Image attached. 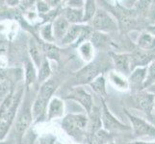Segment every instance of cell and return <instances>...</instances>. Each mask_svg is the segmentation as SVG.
Masks as SVG:
<instances>
[{
  "mask_svg": "<svg viewBox=\"0 0 155 144\" xmlns=\"http://www.w3.org/2000/svg\"><path fill=\"white\" fill-rule=\"evenodd\" d=\"M90 34H91V29L88 26L85 27V26L74 24L69 27L68 33L61 41L63 44H69L74 40H77V43H80L84 39L89 37Z\"/></svg>",
  "mask_w": 155,
  "mask_h": 144,
  "instance_id": "obj_4",
  "label": "cell"
},
{
  "mask_svg": "<svg viewBox=\"0 0 155 144\" xmlns=\"http://www.w3.org/2000/svg\"><path fill=\"white\" fill-rule=\"evenodd\" d=\"M93 28L97 30V32L101 31H115L117 29V24L115 20L111 18V15L106 13L105 11L97 9L94 17L92 20Z\"/></svg>",
  "mask_w": 155,
  "mask_h": 144,
  "instance_id": "obj_2",
  "label": "cell"
},
{
  "mask_svg": "<svg viewBox=\"0 0 155 144\" xmlns=\"http://www.w3.org/2000/svg\"><path fill=\"white\" fill-rule=\"evenodd\" d=\"M130 144H147V142H143V141H135V142H132Z\"/></svg>",
  "mask_w": 155,
  "mask_h": 144,
  "instance_id": "obj_33",
  "label": "cell"
},
{
  "mask_svg": "<svg viewBox=\"0 0 155 144\" xmlns=\"http://www.w3.org/2000/svg\"><path fill=\"white\" fill-rule=\"evenodd\" d=\"M55 138L51 136H46L41 139V144H54Z\"/></svg>",
  "mask_w": 155,
  "mask_h": 144,
  "instance_id": "obj_30",
  "label": "cell"
},
{
  "mask_svg": "<svg viewBox=\"0 0 155 144\" xmlns=\"http://www.w3.org/2000/svg\"><path fill=\"white\" fill-rule=\"evenodd\" d=\"M155 105V97L153 93L141 92L134 97L135 108L142 110L148 116H151L152 110Z\"/></svg>",
  "mask_w": 155,
  "mask_h": 144,
  "instance_id": "obj_7",
  "label": "cell"
},
{
  "mask_svg": "<svg viewBox=\"0 0 155 144\" xmlns=\"http://www.w3.org/2000/svg\"><path fill=\"white\" fill-rule=\"evenodd\" d=\"M88 125L89 119L84 114H68L62 122V128L65 132L76 140L84 138Z\"/></svg>",
  "mask_w": 155,
  "mask_h": 144,
  "instance_id": "obj_1",
  "label": "cell"
},
{
  "mask_svg": "<svg viewBox=\"0 0 155 144\" xmlns=\"http://www.w3.org/2000/svg\"><path fill=\"white\" fill-rule=\"evenodd\" d=\"M41 37L44 39L45 41H47L48 43H51L55 40L54 35H53V28H52V24H46L44 27H41Z\"/></svg>",
  "mask_w": 155,
  "mask_h": 144,
  "instance_id": "obj_27",
  "label": "cell"
},
{
  "mask_svg": "<svg viewBox=\"0 0 155 144\" xmlns=\"http://www.w3.org/2000/svg\"><path fill=\"white\" fill-rule=\"evenodd\" d=\"M91 43L93 44L94 47L105 48L109 45V39L100 32H94L91 37Z\"/></svg>",
  "mask_w": 155,
  "mask_h": 144,
  "instance_id": "obj_20",
  "label": "cell"
},
{
  "mask_svg": "<svg viewBox=\"0 0 155 144\" xmlns=\"http://www.w3.org/2000/svg\"><path fill=\"white\" fill-rule=\"evenodd\" d=\"M65 18L69 23L77 24L79 22H83L84 18V12L82 9H76V8H67L65 10Z\"/></svg>",
  "mask_w": 155,
  "mask_h": 144,
  "instance_id": "obj_16",
  "label": "cell"
},
{
  "mask_svg": "<svg viewBox=\"0 0 155 144\" xmlns=\"http://www.w3.org/2000/svg\"><path fill=\"white\" fill-rule=\"evenodd\" d=\"M80 54L85 61L90 62L94 57V46L91 42H84L80 46Z\"/></svg>",
  "mask_w": 155,
  "mask_h": 144,
  "instance_id": "obj_25",
  "label": "cell"
},
{
  "mask_svg": "<svg viewBox=\"0 0 155 144\" xmlns=\"http://www.w3.org/2000/svg\"><path fill=\"white\" fill-rule=\"evenodd\" d=\"M33 121V116H32V111L30 109H26L22 111L17 121V132L19 135L23 134L28 129Z\"/></svg>",
  "mask_w": 155,
  "mask_h": 144,
  "instance_id": "obj_13",
  "label": "cell"
},
{
  "mask_svg": "<svg viewBox=\"0 0 155 144\" xmlns=\"http://www.w3.org/2000/svg\"><path fill=\"white\" fill-rule=\"evenodd\" d=\"M47 103H48V101H46L45 99L41 98V96L38 95V97L36 98L33 104V108L31 110L32 116H33V121L38 122L42 118V116L45 115L47 108Z\"/></svg>",
  "mask_w": 155,
  "mask_h": 144,
  "instance_id": "obj_12",
  "label": "cell"
},
{
  "mask_svg": "<svg viewBox=\"0 0 155 144\" xmlns=\"http://www.w3.org/2000/svg\"><path fill=\"white\" fill-rule=\"evenodd\" d=\"M149 91H151V92L155 93V85H153V86L150 87V88H149Z\"/></svg>",
  "mask_w": 155,
  "mask_h": 144,
  "instance_id": "obj_32",
  "label": "cell"
},
{
  "mask_svg": "<svg viewBox=\"0 0 155 144\" xmlns=\"http://www.w3.org/2000/svg\"><path fill=\"white\" fill-rule=\"evenodd\" d=\"M69 98L74 99L75 101L83 106V108L87 110L88 114H92L93 111V99L86 90H84L83 88H75L73 90V92L71 95H69Z\"/></svg>",
  "mask_w": 155,
  "mask_h": 144,
  "instance_id": "obj_10",
  "label": "cell"
},
{
  "mask_svg": "<svg viewBox=\"0 0 155 144\" xmlns=\"http://www.w3.org/2000/svg\"><path fill=\"white\" fill-rule=\"evenodd\" d=\"M110 79L111 81L113 82L117 88H122V89H127L128 88V86H129V84L128 82H126L124 78H121L120 75H117V74H115L112 72L111 75H110Z\"/></svg>",
  "mask_w": 155,
  "mask_h": 144,
  "instance_id": "obj_29",
  "label": "cell"
},
{
  "mask_svg": "<svg viewBox=\"0 0 155 144\" xmlns=\"http://www.w3.org/2000/svg\"><path fill=\"white\" fill-rule=\"evenodd\" d=\"M0 144H6V143L3 142V141H0Z\"/></svg>",
  "mask_w": 155,
  "mask_h": 144,
  "instance_id": "obj_35",
  "label": "cell"
},
{
  "mask_svg": "<svg viewBox=\"0 0 155 144\" xmlns=\"http://www.w3.org/2000/svg\"><path fill=\"white\" fill-rule=\"evenodd\" d=\"M155 60V51H145L142 49L136 50L131 54L132 70L137 67H146Z\"/></svg>",
  "mask_w": 155,
  "mask_h": 144,
  "instance_id": "obj_8",
  "label": "cell"
},
{
  "mask_svg": "<svg viewBox=\"0 0 155 144\" xmlns=\"http://www.w3.org/2000/svg\"><path fill=\"white\" fill-rule=\"evenodd\" d=\"M36 77L37 74H36V69L34 67V65H32V62H27L26 63V70H25L26 85L29 86L30 84H33Z\"/></svg>",
  "mask_w": 155,
  "mask_h": 144,
  "instance_id": "obj_28",
  "label": "cell"
},
{
  "mask_svg": "<svg viewBox=\"0 0 155 144\" xmlns=\"http://www.w3.org/2000/svg\"><path fill=\"white\" fill-rule=\"evenodd\" d=\"M102 71V68L97 63H90V65L83 67L77 72V81L79 85L91 84L94 80L97 79Z\"/></svg>",
  "mask_w": 155,
  "mask_h": 144,
  "instance_id": "obj_6",
  "label": "cell"
},
{
  "mask_svg": "<svg viewBox=\"0 0 155 144\" xmlns=\"http://www.w3.org/2000/svg\"><path fill=\"white\" fill-rule=\"evenodd\" d=\"M64 113V103L61 99L53 98L48 106V110H47V117L51 120L56 117H60Z\"/></svg>",
  "mask_w": 155,
  "mask_h": 144,
  "instance_id": "obj_14",
  "label": "cell"
},
{
  "mask_svg": "<svg viewBox=\"0 0 155 144\" xmlns=\"http://www.w3.org/2000/svg\"><path fill=\"white\" fill-rule=\"evenodd\" d=\"M41 49H42V52L45 53V56L48 59L59 61L60 53H59V49L55 45H53L52 43H48V42H45V43H42Z\"/></svg>",
  "mask_w": 155,
  "mask_h": 144,
  "instance_id": "obj_21",
  "label": "cell"
},
{
  "mask_svg": "<svg viewBox=\"0 0 155 144\" xmlns=\"http://www.w3.org/2000/svg\"><path fill=\"white\" fill-rule=\"evenodd\" d=\"M92 88L94 90L95 92L100 94L101 96H106L107 92H106V88H105V79L103 76H98L95 80L89 84Z\"/></svg>",
  "mask_w": 155,
  "mask_h": 144,
  "instance_id": "obj_23",
  "label": "cell"
},
{
  "mask_svg": "<svg viewBox=\"0 0 155 144\" xmlns=\"http://www.w3.org/2000/svg\"><path fill=\"white\" fill-rule=\"evenodd\" d=\"M29 53L32 58V61H33V63L38 68H40L41 62L45 60V58H42V53L44 52L34 40H32L29 44Z\"/></svg>",
  "mask_w": 155,
  "mask_h": 144,
  "instance_id": "obj_17",
  "label": "cell"
},
{
  "mask_svg": "<svg viewBox=\"0 0 155 144\" xmlns=\"http://www.w3.org/2000/svg\"><path fill=\"white\" fill-rule=\"evenodd\" d=\"M107 144H114V143H112V141H111V142H109V143H107Z\"/></svg>",
  "mask_w": 155,
  "mask_h": 144,
  "instance_id": "obj_36",
  "label": "cell"
},
{
  "mask_svg": "<svg viewBox=\"0 0 155 144\" xmlns=\"http://www.w3.org/2000/svg\"><path fill=\"white\" fill-rule=\"evenodd\" d=\"M147 73V67H137L135 68L133 72H131L130 76V82L132 85H134L136 87H140V85L143 88V83L146 81Z\"/></svg>",
  "mask_w": 155,
  "mask_h": 144,
  "instance_id": "obj_18",
  "label": "cell"
},
{
  "mask_svg": "<svg viewBox=\"0 0 155 144\" xmlns=\"http://www.w3.org/2000/svg\"><path fill=\"white\" fill-rule=\"evenodd\" d=\"M97 7H95V2L94 1H88L85 2V10H84V18H83V22H87V21L93 20L95 13H97Z\"/></svg>",
  "mask_w": 155,
  "mask_h": 144,
  "instance_id": "obj_22",
  "label": "cell"
},
{
  "mask_svg": "<svg viewBox=\"0 0 155 144\" xmlns=\"http://www.w3.org/2000/svg\"><path fill=\"white\" fill-rule=\"evenodd\" d=\"M69 22L64 18V17H59L55 19L54 23L52 25L53 28V35H54L55 40H63L64 37L66 36L68 31L69 29Z\"/></svg>",
  "mask_w": 155,
  "mask_h": 144,
  "instance_id": "obj_11",
  "label": "cell"
},
{
  "mask_svg": "<svg viewBox=\"0 0 155 144\" xmlns=\"http://www.w3.org/2000/svg\"><path fill=\"white\" fill-rule=\"evenodd\" d=\"M112 61L117 71L124 74L130 73L132 70L131 55L129 54H114L111 53Z\"/></svg>",
  "mask_w": 155,
  "mask_h": 144,
  "instance_id": "obj_9",
  "label": "cell"
},
{
  "mask_svg": "<svg viewBox=\"0 0 155 144\" xmlns=\"http://www.w3.org/2000/svg\"><path fill=\"white\" fill-rule=\"evenodd\" d=\"M50 74H51V69L49 66V62L46 59H45L39 68V74H38L39 82L45 83V81H47V79L49 78Z\"/></svg>",
  "mask_w": 155,
  "mask_h": 144,
  "instance_id": "obj_24",
  "label": "cell"
},
{
  "mask_svg": "<svg viewBox=\"0 0 155 144\" xmlns=\"http://www.w3.org/2000/svg\"><path fill=\"white\" fill-rule=\"evenodd\" d=\"M101 122L106 131L113 132V131H128L131 128L122 124L120 121L117 120L116 117L110 113L109 109L107 108L106 104L102 103V111H101Z\"/></svg>",
  "mask_w": 155,
  "mask_h": 144,
  "instance_id": "obj_3",
  "label": "cell"
},
{
  "mask_svg": "<svg viewBox=\"0 0 155 144\" xmlns=\"http://www.w3.org/2000/svg\"><path fill=\"white\" fill-rule=\"evenodd\" d=\"M56 88H57V84L53 80H47L45 83H42L40 89L39 96L45 99L46 101H49Z\"/></svg>",
  "mask_w": 155,
  "mask_h": 144,
  "instance_id": "obj_19",
  "label": "cell"
},
{
  "mask_svg": "<svg viewBox=\"0 0 155 144\" xmlns=\"http://www.w3.org/2000/svg\"><path fill=\"white\" fill-rule=\"evenodd\" d=\"M153 85H155V60L150 63V66L147 68V78L145 83H143V88H150Z\"/></svg>",
  "mask_w": 155,
  "mask_h": 144,
  "instance_id": "obj_26",
  "label": "cell"
},
{
  "mask_svg": "<svg viewBox=\"0 0 155 144\" xmlns=\"http://www.w3.org/2000/svg\"><path fill=\"white\" fill-rule=\"evenodd\" d=\"M147 144H155V142H148V143H147Z\"/></svg>",
  "mask_w": 155,
  "mask_h": 144,
  "instance_id": "obj_34",
  "label": "cell"
},
{
  "mask_svg": "<svg viewBox=\"0 0 155 144\" xmlns=\"http://www.w3.org/2000/svg\"><path fill=\"white\" fill-rule=\"evenodd\" d=\"M38 8L40 10V12H47V10H48V5L45 4L44 2H39Z\"/></svg>",
  "mask_w": 155,
  "mask_h": 144,
  "instance_id": "obj_31",
  "label": "cell"
},
{
  "mask_svg": "<svg viewBox=\"0 0 155 144\" xmlns=\"http://www.w3.org/2000/svg\"><path fill=\"white\" fill-rule=\"evenodd\" d=\"M126 115L129 118L132 129L134 131V134L137 136H155V127L150 125L148 122L145 121L142 118L130 114L126 111Z\"/></svg>",
  "mask_w": 155,
  "mask_h": 144,
  "instance_id": "obj_5",
  "label": "cell"
},
{
  "mask_svg": "<svg viewBox=\"0 0 155 144\" xmlns=\"http://www.w3.org/2000/svg\"><path fill=\"white\" fill-rule=\"evenodd\" d=\"M139 49L145 51H155V36L151 34L143 33L138 40Z\"/></svg>",
  "mask_w": 155,
  "mask_h": 144,
  "instance_id": "obj_15",
  "label": "cell"
}]
</instances>
